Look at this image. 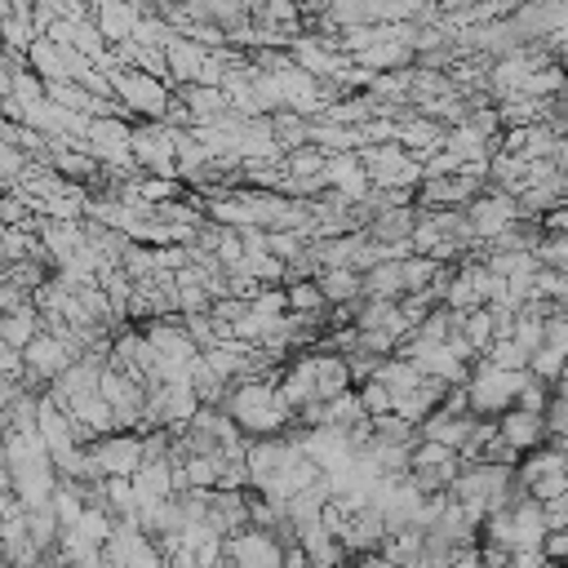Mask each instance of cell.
Returning <instances> with one entry per match:
<instances>
[{
  "mask_svg": "<svg viewBox=\"0 0 568 568\" xmlns=\"http://www.w3.org/2000/svg\"><path fill=\"white\" fill-rule=\"evenodd\" d=\"M112 89L116 99L138 116V120H165L173 103V85L165 76H152L142 67H112Z\"/></svg>",
  "mask_w": 568,
  "mask_h": 568,
  "instance_id": "6da1fadb",
  "label": "cell"
},
{
  "mask_svg": "<svg viewBox=\"0 0 568 568\" xmlns=\"http://www.w3.org/2000/svg\"><path fill=\"white\" fill-rule=\"evenodd\" d=\"M373 186H417L426 182V165L404 147V142H369L360 152Z\"/></svg>",
  "mask_w": 568,
  "mask_h": 568,
  "instance_id": "7a4b0ae2",
  "label": "cell"
},
{
  "mask_svg": "<svg viewBox=\"0 0 568 568\" xmlns=\"http://www.w3.org/2000/svg\"><path fill=\"white\" fill-rule=\"evenodd\" d=\"M462 449H449L440 440H422L409 457V480L422 489V493H449L453 480L462 476Z\"/></svg>",
  "mask_w": 568,
  "mask_h": 568,
  "instance_id": "3957f363",
  "label": "cell"
},
{
  "mask_svg": "<svg viewBox=\"0 0 568 568\" xmlns=\"http://www.w3.org/2000/svg\"><path fill=\"white\" fill-rule=\"evenodd\" d=\"M485 192H489V178L462 169V173H449V178H426L417 186V205L422 209H466Z\"/></svg>",
  "mask_w": 568,
  "mask_h": 568,
  "instance_id": "277c9868",
  "label": "cell"
},
{
  "mask_svg": "<svg viewBox=\"0 0 568 568\" xmlns=\"http://www.w3.org/2000/svg\"><path fill=\"white\" fill-rule=\"evenodd\" d=\"M142 334L152 338V347L160 351V360H178V364H196L201 356V343L192 338V328H186V320L173 311V315H156L147 324H138Z\"/></svg>",
  "mask_w": 568,
  "mask_h": 568,
  "instance_id": "5b68a950",
  "label": "cell"
},
{
  "mask_svg": "<svg viewBox=\"0 0 568 568\" xmlns=\"http://www.w3.org/2000/svg\"><path fill=\"white\" fill-rule=\"evenodd\" d=\"M93 462H99L103 476H138L142 470V436L138 431H112L93 444Z\"/></svg>",
  "mask_w": 568,
  "mask_h": 568,
  "instance_id": "8992f818",
  "label": "cell"
},
{
  "mask_svg": "<svg viewBox=\"0 0 568 568\" xmlns=\"http://www.w3.org/2000/svg\"><path fill=\"white\" fill-rule=\"evenodd\" d=\"M227 555L241 568H284V546L275 542V533L254 529V525L227 538Z\"/></svg>",
  "mask_w": 568,
  "mask_h": 568,
  "instance_id": "52a82bcc",
  "label": "cell"
},
{
  "mask_svg": "<svg viewBox=\"0 0 568 568\" xmlns=\"http://www.w3.org/2000/svg\"><path fill=\"white\" fill-rule=\"evenodd\" d=\"M209 54H214V50H205L201 40H192V36H182V31H173V36L165 40L169 85H173V89H178V85H196V80H201V67L209 63Z\"/></svg>",
  "mask_w": 568,
  "mask_h": 568,
  "instance_id": "ba28073f",
  "label": "cell"
},
{
  "mask_svg": "<svg viewBox=\"0 0 568 568\" xmlns=\"http://www.w3.org/2000/svg\"><path fill=\"white\" fill-rule=\"evenodd\" d=\"M498 426H502V436L519 449V453H533V449H542V444H551L555 436H551V426H546V413H529V409H506L502 417H498Z\"/></svg>",
  "mask_w": 568,
  "mask_h": 568,
  "instance_id": "9c48e42d",
  "label": "cell"
},
{
  "mask_svg": "<svg viewBox=\"0 0 568 568\" xmlns=\"http://www.w3.org/2000/svg\"><path fill=\"white\" fill-rule=\"evenodd\" d=\"M387 538H391L387 515L377 511V506H364V511H356L351 529L343 533V546H347V555H351V559H360V555L383 551V542H387Z\"/></svg>",
  "mask_w": 568,
  "mask_h": 568,
  "instance_id": "30bf717a",
  "label": "cell"
},
{
  "mask_svg": "<svg viewBox=\"0 0 568 568\" xmlns=\"http://www.w3.org/2000/svg\"><path fill=\"white\" fill-rule=\"evenodd\" d=\"M324 182L334 186V192H347L351 201H364L373 192V182H369V169L360 160V152H334L324 165Z\"/></svg>",
  "mask_w": 568,
  "mask_h": 568,
  "instance_id": "8fae6325",
  "label": "cell"
},
{
  "mask_svg": "<svg viewBox=\"0 0 568 568\" xmlns=\"http://www.w3.org/2000/svg\"><path fill=\"white\" fill-rule=\"evenodd\" d=\"M209 529L218 538H231V533L249 529V489H214Z\"/></svg>",
  "mask_w": 568,
  "mask_h": 568,
  "instance_id": "7c38bea8",
  "label": "cell"
},
{
  "mask_svg": "<svg viewBox=\"0 0 568 568\" xmlns=\"http://www.w3.org/2000/svg\"><path fill=\"white\" fill-rule=\"evenodd\" d=\"M476 422H480V413H444V409H436L431 417L422 422V440H440L449 449H466Z\"/></svg>",
  "mask_w": 568,
  "mask_h": 568,
  "instance_id": "4fadbf2b",
  "label": "cell"
},
{
  "mask_svg": "<svg viewBox=\"0 0 568 568\" xmlns=\"http://www.w3.org/2000/svg\"><path fill=\"white\" fill-rule=\"evenodd\" d=\"M356 324L360 328H387V334H396V338H404L413 328L396 298H360L356 302Z\"/></svg>",
  "mask_w": 568,
  "mask_h": 568,
  "instance_id": "5bb4252c",
  "label": "cell"
},
{
  "mask_svg": "<svg viewBox=\"0 0 568 568\" xmlns=\"http://www.w3.org/2000/svg\"><path fill=\"white\" fill-rule=\"evenodd\" d=\"M315 280H320L328 307H356L364 298V271L356 267H324Z\"/></svg>",
  "mask_w": 568,
  "mask_h": 568,
  "instance_id": "9a60e30c",
  "label": "cell"
},
{
  "mask_svg": "<svg viewBox=\"0 0 568 568\" xmlns=\"http://www.w3.org/2000/svg\"><path fill=\"white\" fill-rule=\"evenodd\" d=\"M422 222V209L417 205H396V209H383L373 222H369V235L383 245H396V241H413V231Z\"/></svg>",
  "mask_w": 568,
  "mask_h": 568,
  "instance_id": "2e32d148",
  "label": "cell"
},
{
  "mask_svg": "<svg viewBox=\"0 0 568 568\" xmlns=\"http://www.w3.org/2000/svg\"><path fill=\"white\" fill-rule=\"evenodd\" d=\"M311 129H315V116H307V112H298V107L271 112V133H275V142H280V152L307 147V142H311Z\"/></svg>",
  "mask_w": 568,
  "mask_h": 568,
  "instance_id": "e0dca14e",
  "label": "cell"
},
{
  "mask_svg": "<svg viewBox=\"0 0 568 568\" xmlns=\"http://www.w3.org/2000/svg\"><path fill=\"white\" fill-rule=\"evenodd\" d=\"M40 328H44L40 307H27V311H0V343H5V347L27 351V347L40 338Z\"/></svg>",
  "mask_w": 568,
  "mask_h": 568,
  "instance_id": "ac0fdd59",
  "label": "cell"
},
{
  "mask_svg": "<svg viewBox=\"0 0 568 568\" xmlns=\"http://www.w3.org/2000/svg\"><path fill=\"white\" fill-rule=\"evenodd\" d=\"M27 538L40 546V555L59 551V542H63V519H59L54 502H50V506H27Z\"/></svg>",
  "mask_w": 568,
  "mask_h": 568,
  "instance_id": "d6986e66",
  "label": "cell"
},
{
  "mask_svg": "<svg viewBox=\"0 0 568 568\" xmlns=\"http://www.w3.org/2000/svg\"><path fill=\"white\" fill-rule=\"evenodd\" d=\"M133 489H138V506L173 498V462H147L133 476Z\"/></svg>",
  "mask_w": 568,
  "mask_h": 568,
  "instance_id": "ffe728a7",
  "label": "cell"
},
{
  "mask_svg": "<svg viewBox=\"0 0 568 568\" xmlns=\"http://www.w3.org/2000/svg\"><path fill=\"white\" fill-rule=\"evenodd\" d=\"M404 262H377L364 271V298H404Z\"/></svg>",
  "mask_w": 568,
  "mask_h": 568,
  "instance_id": "44dd1931",
  "label": "cell"
},
{
  "mask_svg": "<svg viewBox=\"0 0 568 568\" xmlns=\"http://www.w3.org/2000/svg\"><path fill=\"white\" fill-rule=\"evenodd\" d=\"M440 275H444V262H436L431 254L404 258V289H409V294H431Z\"/></svg>",
  "mask_w": 568,
  "mask_h": 568,
  "instance_id": "7402d4cb",
  "label": "cell"
},
{
  "mask_svg": "<svg viewBox=\"0 0 568 568\" xmlns=\"http://www.w3.org/2000/svg\"><path fill=\"white\" fill-rule=\"evenodd\" d=\"M462 334H466V343L476 347L480 356L498 343V315H493V307H476V311H466L462 315Z\"/></svg>",
  "mask_w": 568,
  "mask_h": 568,
  "instance_id": "603a6c76",
  "label": "cell"
},
{
  "mask_svg": "<svg viewBox=\"0 0 568 568\" xmlns=\"http://www.w3.org/2000/svg\"><path fill=\"white\" fill-rule=\"evenodd\" d=\"M564 466H568V462H564V449H559V440H551V444L525 453V462H519V480L533 485V480L551 476V470H564Z\"/></svg>",
  "mask_w": 568,
  "mask_h": 568,
  "instance_id": "cb8c5ba5",
  "label": "cell"
},
{
  "mask_svg": "<svg viewBox=\"0 0 568 568\" xmlns=\"http://www.w3.org/2000/svg\"><path fill=\"white\" fill-rule=\"evenodd\" d=\"M324 165H328V152L315 147V142H307V147H298V152H284V169H289L294 178H320Z\"/></svg>",
  "mask_w": 568,
  "mask_h": 568,
  "instance_id": "d4e9b609",
  "label": "cell"
},
{
  "mask_svg": "<svg viewBox=\"0 0 568 568\" xmlns=\"http://www.w3.org/2000/svg\"><path fill=\"white\" fill-rule=\"evenodd\" d=\"M502 280H515V275H538V267H542V258L538 254H529V249H515V254H489L485 258Z\"/></svg>",
  "mask_w": 568,
  "mask_h": 568,
  "instance_id": "484cf974",
  "label": "cell"
},
{
  "mask_svg": "<svg viewBox=\"0 0 568 568\" xmlns=\"http://www.w3.org/2000/svg\"><path fill=\"white\" fill-rule=\"evenodd\" d=\"M284 289H289V311H328L320 280H289Z\"/></svg>",
  "mask_w": 568,
  "mask_h": 568,
  "instance_id": "4316f807",
  "label": "cell"
},
{
  "mask_svg": "<svg viewBox=\"0 0 568 568\" xmlns=\"http://www.w3.org/2000/svg\"><path fill=\"white\" fill-rule=\"evenodd\" d=\"M120 267H125V275H133V280H147V275H156V271H160V262H156V245H142V241H133V245L125 249Z\"/></svg>",
  "mask_w": 568,
  "mask_h": 568,
  "instance_id": "83f0119b",
  "label": "cell"
},
{
  "mask_svg": "<svg viewBox=\"0 0 568 568\" xmlns=\"http://www.w3.org/2000/svg\"><path fill=\"white\" fill-rule=\"evenodd\" d=\"M360 400H364V413H369V417L396 413V391L383 383V377H373V383H360Z\"/></svg>",
  "mask_w": 568,
  "mask_h": 568,
  "instance_id": "f1b7e54d",
  "label": "cell"
},
{
  "mask_svg": "<svg viewBox=\"0 0 568 568\" xmlns=\"http://www.w3.org/2000/svg\"><path fill=\"white\" fill-rule=\"evenodd\" d=\"M485 360L498 364V369H529V364H533V356H529L525 347H519L515 338H498V343L485 351Z\"/></svg>",
  "mask_w": 568,
  "mask_h": 568,
  "instance_id": "f546056e",
  "label": "cell"
},
{
  "mask_svg": "<svg viewBox=\"0 0 568 568\" xmlns=\"http://www.w3.org/2000/svg\"><path fill=\"white\" fill-rule=\"evenodd\" d=\"M551 396H555V383H546V377L529 373V383H525V391L515 396V404L529 409V413H546V409H551Z\"/></svg>",
  "mask_w": 568,
  "mask_h": 568,
  "instance_id": "4dcf8cb0",
  "label": "cell"
},
{
  "mask_svg": "<svg viewBox=\"0 0 568 568\" xmlns=\"http://www.w3.org/2000/svg\"><path fill=\"white\" fill-rule=\"evenodd\" d=\"M533 289H538L542 298L568 302V271H559V267H538V275H533Z\"/></svg>",
  "mask_w": 568,
  "mask_h": 568,
  "instance_id": "1f68e13d",
  "label": "cell"
},
{
  "mask_svg": "<svg viewBox=\"0 0 568 568\" xmlns=\"http://www.w3.org/2000/svg\"><path fill=\"white\" fill-rule=\"evenodd\" d=\"M476 457H480V462H493V466H519V462H525V453H519V449L502 436V426H498V436H493Z\"/></svg>",
  "mask_w": 568,
  "mask_h": 568,
  "instance_id": "d6a6232c",
  "label": "cell"
},
{
  "mask_svg": "<svg viewBox=\"0 0 568 568\" xmlns=\"http://www.w3.org/2000/svg\"><path fill=\"white\" fill-rule=\"evenodd\" d=\"M511 338H515L519 347H525L529 356H533V351H542V347H546V320L519 315V320H515V334H511Z\"/></svg>",
  "mask_w": 568,
  "mask_h": 568,
  "instance_id": "836d02e7",
  "label": "cell"
},
{
  "mask_svg": "<svg viewBox=\"0 0 568 568\" xmlns=\"http://www.w3.org/2000/svg\"><path fill=\"white\" fill-rule=\"evenodd\" d=\"M538 377H546V383H559L564 377V369H568V356L564 351H555V347H542V351H533V364H529Z\"/></svg>",
  "mask_w": 568,
  "mask_h": 568,
  "instance_id": "e575fe53",
  "label": "cell"
},
{
  "mask_svg": "<svg viewBox=\"0 0 568 568\" xmlns=\"http://www.w3.org/2000/svg\"><path fill=\"white\" fill-rule=\"evenodd\" d=\"M538 258H542V267L568 271V231H546V241H542Z\"/></svg>",
  "mask_w": 568,
  "mask_h": 568,
  "instance_id": "d590c367",
  "label": "cell"
},
{
  "mask_svg": "<svg viewBox=\"0 0 568 568\" xmlns=\"http://www.w3.org/2000/svg\"><path fill=\"white\" fill-rule=\"evenodd\" d=\"M254 311L258 315H284L289 311V289H284V284H267V289L254 298Z\"/></svg>",
  "mask_w": 568,
  "mask_h": 568,
  "instance_id": "8d00e7d4",
  "label": "cell"
},
{
  "mask_svg": "<svg viewBox=\"0 0 568 568\" xmlns=\"http://www.w3.org/2000/svg\"><path fill=\"white\" fill-rule=\"evenodd\" d=\"M383 360H387V356L351 351V356H347V369H351V383H356V387H360V383H373V377H377V369H383Z\"/></svg>",
  "mask_w": 568,
  "mask_h": 568,
  "instance_id": "74e56055",
  "label": "cell"
},
{
  "mask_svg": "<svg viewBox=\"0 0 568 568\" xmlns=\"http://www.w3.org/2000/svg\"><path fill=\"white\" fill-rule=\"evenodd\" d=\"M529 493H533L538 502H555V498H564V493H568V466H564V470H551V476H542V480H533Z\"/></svg>",
  "mask_w": 568,
  "mask_h": 568,
  "instance_id": "f35d334b",
  "label": "cell"
},
{
  "mask_svg": "<svg viewBox=\"0 0 568 568\" xmlns=\"http://www.w3.org/2000/svg\"><path fill=\"white\" fill-rule=\"evenodd\" d=\"M546 426H551V436H555V440H568V396H551Z\"/></svg>",
  "mask_w": 568,
  "mask_h": 568,
  "instance_id": "ab89813d",
  "label": "cell"
},
{
  "mask_svg": "<svg viewBox=\"0 0 568 568\" xmlns=\"http://www.w3.org/2000/svg\"><path fill=\"white\" fill-rule=\"evenodd\" d=\"M546 347L568 356V311H559L555 320H546Z\"/></svg>",
  "mask_w": 568,
  "mask_h": 568,
  "instance_id": "60d3db41",
  "label": "cell"
},
{
  "mask_svg": "<svg viewBox=\"0 0 568 568\" xmlns=\"http://www.w3.org/2000/svg\"><path fill=\"white\" fill-rule=\"evenodd\" d=\"M125 568H169V564H165V555H160V546H156V538H152V542L142 546V551H138Z\"/></svg>",
  "mask_w": 568,
  "mask_h": 568,
  "instance_id": "b9f144b4",
  "label": "cell"
},
{
  "mask_svg": "<svg viewBox=\"0 0 568 568\" xmlns=\"http://www.w3.org/2000/svg\"><path fill=\"white\" fill-rule=\"evenodd\" d=\"M480 564H485V568H511V546L480 542Z\"/></svg>",
  "mask_w": 568,
  "mask_h": 568,
  "instance_id": "7bdbcfd3",
  "label": "cell"
},
{
  "mask_svg": "<svg viewBox=\"0 0 568 568\" xmlns=\"http://www.w3.org/2000/svg\"><path fill=\"white\" fill-rule=\"evenodd\" d=\"M546 559L568 564V529H551L546 533Z\"/></svg>",
  "mask_w": 568,
  "mask_h": 568,
  "instance_id": "ee69618b",
  "label": "cell"
},
{
  "mask_svg": "<svg viewBox=\"0 0 568 568\" xmlns=\"http://www.w3.org/2000/svg\"><path fill=\"white\" fill-rule=\"evenodd\" d=\"M453 568H485V564H480V542H476V546H462V551L453 555Z\"/></svg>",
  "mask_w": 568,
  "mask_h": 568,
  "instance_id": "f6af8a7d",
  "label": "cell"
},
{
  "mask_svg": "<svg viewBox=\"0 0 568 568\" xmlns=\"http://www.w3.org/2000/svg\"><path fill=\"white\" fill-rule=\"evenodd\" d=\"M284 568H315V564H311V555L302 551V542H298V546H289V551H284Z\"/></svg>",
  "mask_w": 568,
  "mask_h": 568,
  "instance_id": "bcb514c9",
  "label": "cell"
},
{
  "mask_svg": "<svg viewBox=\"0 0 568 568\" xmlns=\"http://www.w3.org/2000/svg\"><path fill=\"white\" fill-rule=\"evenodd\" d=\"M551 165H555V173H568V138H559V147H555Z\"/></svg>",
  "mask_w": 568,
  "mask_h": 568,
  "instance_id": "7dc6e473",
  "label": "cell"
},
{
  "mask_svg": "<svg viewBox=\"0 0 568 568\" xmlns=\"http://www.w3.org/2000/svg\"><path fill=\"white\" fill-rule=\"evenodd\" d=\"M23 568H50V564H44V559H40V564H23Z\"/></svg>",
  "mask_w": 568,
  "mask_h": 568,
  "instance_id": "c3c4849f",
  "label": "cell"
},
{
  "mask_svg": "<svg viewBox=\"0 0 568 568\" xmlns=\"http://www.w3.org/2000/svg\"><path fill=\"white\" fill-rule=\"evenodd\" d=\"M559 449H564V462H568V440H559Z\"/></svg>",
  "mask_w": 568,
  "mask_h": 568,
  "instance_id": "681fc988",
  "label": "cell"
}]
</instances>
